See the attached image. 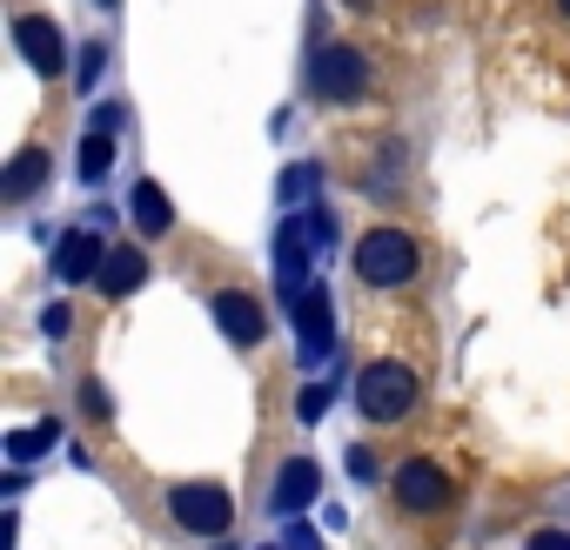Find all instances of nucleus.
Returning a JSON list of instances; mask_svg holds the SVG:
<instances>
[{
	"label": "nucleus",
	"instance_id": "1a4fd4ad",
	"mask_svg": "<svg viewBox=\"0 0 570 550\" xmlns=\"http://www.w3.org/2000/svg\"><path fill=\"white\" fill-rule=\"evenodd\" d=\"M101 262H108V242L88 222L55 242V275H61V283H101Z\"/></svg>",
	"mask_w": 570,
	"mask_h": 550
},
{
	"label": "nucleus",
	"instance_id": "0eeeda50",
	"mask_svg": "<svg viewBox=\"0 0 570 550\" xmlns=\"http://www.w3.org/2000/svg\"><path fill=\"white\" fill-rule=\"evenodd\" d=\"M330 350H336V303H330V289H309L296 303V363L316 370V363H330Z\"/></svg>",
	"mask_w": 570,
	"mask_h": 550
},
{
	"label": "nucleus",
	"instance_id": "9d476101",
	"mask_svg": "<svg viewBox=\"0 0 570 550\" xmlns=\"http://www.w3.org/2000/svg\"><path fill=\"white\" fill-rule=\"evenodd\" d=\"M14 48H21V61H28L35 75H61V68H68V35H61L48 14H21V21H14Z\"/></svg>",
	"mask_w": 570,
	"mask_h": 550
},
{
	"label": "nucleus",
	"instance_id": "9b49d317",
	"mask_svg": "<svg viewBox=\"0 0 570 550\" xmlns=\"http://www.w3.org/2000/svg\"><path fill=\"white\" fill-rule=\"evenodd\" d=\"M316 497H323V470H316L309 456H289V463L275 470V510H282V517H296V510H309Z\"/></svg>",
	"mask_w": 570,
	"mask_h": 550
},
{
	"label": "nucleus",
	"instance_id": "aec40b11",
	"mask_svg": "<svg viewBox=\"0 0 570 550\" xmlns=\"http://www.w3.org/2000/svg\"><path fill=\"white\" fill-rule=\"evenodd\" d=\"M101 61H108V48H101V41H95V48H81V61H75V81H81V88H95V81H101Z\"/></svg>",
	"mask_w": 570,
	"mask_h": 550
},
{
	"label": "nucleus",
	"instance_id": "6ab92c4d",
	"mask_svg": "<svg viewBox=\"0 0 570 550\" xmlns=\"http://www.w3.org/2000/svg\"><path fill=\"white\" fill-rule=\"evenodd\" d=\"M330 403H336V390H330V383H309V390L296 396V416H303V423H323Z\"/></svg>",
	"mask_w": 570,
	"mask_h": 550
},
{
	"label": "nucleus",
	"instance_id": "cd10ccee",
	"mask_svg": "<svg viewBox=\"0 0 570 550\" xmlns=\"http://www.w3.org/2000/svg\"><path fill=\"white\" fill-rule=\"evenodd\" d=\"M101 8H115V0H101Z\"/></svg>",
	"mask_w": 570,
	"mask_h": 550
},
{
	"label": "nucleus",
	"instance_id": "423d86ee",
	"mask_svg": "<svg viewBox=\"0 0 570 550\" xmlns=\"http://www.w3.org/2000/svg\"><path fill=\"white\" fill-rule=\"evenodd\" d=\"M390 490H396V510H410V517H436V510H450V503H456V490H450L443 463H430V456H410V463L390 477Z\"/></svg>",
	"mask_w": 570,
	"mask_h": 550
},
{
	"label": "nucleus",
	"instance_id": "f3484780",
	"mask_svg": "<svg viewBox=\"0 0 570 550\" xmlns=\"http://www.w3.org/2000/svg\"><path fill=\"white\" fill-rule=\"evenodd\" d=\"M296 222H303V235H309V248H316V255H330V248H336V215H330L323 202L296 208Z\"/></svg>",
	"mask_w": 570,
	"mask_h": 550
},
{
	"label": "nucleus",
	"instance_id": "7ed1b4c3",
	"mask_svg": "<svg viewBox=\"0 0 570 550\" xmlns=\"http://www.w3.org/2000/svg\"><path fill=\"white\" fill-rule=\"evenodd\" d=\"M168 517L188 530V537H222L235 523V497L222 483H175L168 490Z\"/></svg>",
	"mask_w": 570,
	"mask_h": 550
},
{
	"label": "nucleus",
	"instance_id": "c85d7f7f",
	"mask_svg": "<svg viewBox=\"0 0 570 550\" xmlns=\"http://www.w3.org/2000/svg\"><path fill=\"white\" fill-rule=\"evenodd\" d=\"M356 8H370V0H356Z\"/></svg>",
	"mask_w": 570,
	"mask_h": 550
},
{
	"label": "nucleus",
	"instance_id": "6e6552de",
	"mask_svg": "<svg viewBox=\"0 0 570 550\" xmlns=\"http://www.w3.org/2000/svg\"><path fill=\"white\" fill-rule=\"evenodd\" d=\"M208 316H215V330H222L235 350H255L262 330H268V316H262V303H255L248 289H215V296H208Z\"/></svg>",
	"mask_w": 570,
	"mask_h": 550
},
{
	"label": "nucleus",
	"instance_id": "20e7f679",
	"mask_svg": "<svg viewBox=\"0 0 570 550\" xmlns=\"http://www.w3.org/2000/svg\"><path fill=\"white\" fill-rule=\"evenodd\" d=\"M316 262H323V255L309 248V235H303V222H296V215H289V222H275V296L289 303V310L316 289V283H309Z\"/></svg>",
	"mask_w": 570,
	"mask_h": 550
},
{
	"label": "nucleus",
	"instance_id": "39448f33",
	"mask_svg": "<svg viewBox=\"0 0 570 550\" xmlns=\"http://www.w3.org/2000/svg\"><path fill=\"white\" fill-rule=\"evenodd\" d=\"M309 88H316L323 101H363V95H370V55L350 48V41H330V48L316 55V68H309Z\"/></svg>",
	"mask_w": 570,
	"mask_h": 550
},
{
	"label": "nucleus",
	"instance_id": "bb28decb",
	"mask_svg": "<svg viewBox=\"0 0 570 550\" xmlns=\"http://www.w3.org/2000/svg\"><path fill=\"white\" fill-rule=\"evenodd\" d=\"M557 8H563V14H570V0H557Z\"/></svg>",
	"mask_w": 570,
	"mask_h": 550
},
{
	"label": "nucleus",
	"instance_id": "dca6fc26",
	"mask_svg": "<svg viewBox=\"0 0 570 550\" xmlns=\"http://www.w3.org/2000/svg\"><path fill=\"white\" fill-rule=\"evenodd\" d=\"M55 436H61V423H28V430L8 436V456H14V463H35L41 450H55Z\"/></svg>",
	"mask_w": 570,
	"mask_h": 550
},
{
	"label": "nucleus",
	"instance_id": "a878e982",
	"mask_svg": "<svg viewBox=\"0 0 570 550\" xmlns=\"http://www.w3.org/2000/svg\"><path fill=\"white\" fill-rule=\"evenodd\" d=\"M121 115H128V108H121V101H108V108H95V128H101V135H115V128H121Z\"/></svg>",
	"mask_w": 570,
	"mask_h": 550
},
{
	"label": "nucleus",
	"instance_id": "b1692460",
	"mask_svg": "<svg viewBox=\"0 0 570 550\" xmlns=\"http://www.w3.org/2000/svg\"><path fill=\"white\" fill-rule=\"evenodd\" d=\"M350 477H356V483H370V477H376V456H370V450H363V443H356V450H350Z\"/></svg>",
	"mask_w": 570,
	"mask_h": 550
},
{
	"label": "nucleus",
	"instance_id": "412c9836",
	"mask_svg": "<svg viewBox=\"0 0 570 550\" xmlns=\"http://www.w3.org/2000/svg\"><path fill=\"white\" fill-rule=\"evenodd\" d=\"M68 330H75V310H68V303H48V310H41V336H55V343H61Z\"/></svg>",
	"mask_w": 570,
	"mask_h": 550
},
{
	"label": "nucleus",
	"instance_id": "5701e85b",
	"mask_svg": "<svg viewBox=\"0 0 570 550\" xmlns=\"http://www.w3.org/2000/svg\"><path fill=\"white\" fill-rule=\"evenodd\" d=\"M282 550H323V537L309 523H289V530H282Z\"/></svg>",
	"mask_w": 570,
	"mask_h": 550
},
{
	"label": "nucleus",
	"instance_id": "4be33fe9",
	"mask_svg": "<svg viewBox=\"0 0 570 550\" xmlns=\"http://www.w3.org/2000/svg\"><path fill=\"white\" fill-rule=\"evenodd\" d=\"M81 410H88V416H95V423H101V416H108V410H115V403H108V390H101V383H95V376H88V383H81Z\"/></svg>",
	"mask_w": 570,
	"mask_h": 550
},
{
	"label": "nucleus",
	"instance_id": "ddd939ff",
	"mask_svg": "<svg viewBox=\"0 0 570 550\" xmlns=\"http://www.w3.org/2000/svg\"><path fill=\"white\" fill-rule=\"evenodd\" d=\"M128 215H135V228H141L148 242L175 228V202L161 195V181H135V195H128Z\"/></svg>",
	"mask_w": 570,
	"mask_h": 550
},
{
	"label": "nucleus",
	"instance_id": "c756f323",
	"mask_svg": "<svg viewBox=\"0 0 570 550\" xmlns=\"http://www.w3.org/2000/svg\"><path fill=\"white\" fill-rule=\"evenodd\" d=\"M268 550H275V543H268Z\"/></svg>",
	"mask_w": 570,
	"mask_h": 550
},
{
	"label": "nucleus",
	"instance_id": "2eb2a0df",
	"mask_svg": "<svg viewBox=\"0 0 570 550\" xmlns=\"http://www.w3.org/2000/svg\"><path fill=\"white\" fill-rule=\"evenodd\" d=\"M275 195H282V208H309V202L323 195V168L289 161V168H282V181H275Z\"/></svg>",
	"mask_w": 570,
	"mask_h": 550
},
{
	"label": "nucleus",
	"instance_id": "a211bd4d",
	"mask_svg": "<svg viewBox=\"0 0 570 550\" xmlns=\"http://www.w3.org/2000/svg\"><path fill=\"white\" fill-rule=\"evenodd\" d=\"M108 168H115V135H101V128H95V135L81 141V181H101Z\"/></svg>",
	"mask_w": 570,
	"mask_h": 550
},
{
	"label": "nucleus",
	"instance_id": "393cba45",
	"mask_svg": "<svg viewBox=\"0 0 570 550\" xmlns=\"http://www.w3.org/2000/svg\"><path fill=\"white\" fill-rule=\"evenodd\" d=\"M523 550H570V530H537Z\"/></svg>",
	"mask_w": 570,
	"mask_h": 550
},
{
	"label": "nucleus",
	"instance_id": "f03ea898",
	"mask_svg": "<svg viewBox=\"0 0 570 550\" xmlns=\"http://www.w3.org/2000/svg\"><path fill=\"white\" fill-rule=\"evenodd\" d=\"M356 410L370 423H403L416 410V370L410 363H370L356 376Z\"/></svg>",
	"mask_w": 570,
	"mask_h": 550
},
{
	"label": "nucleus",
	"instance_id": "4468645a",
	"mask_svg": "<svg viewBox=\"0 0 570 550\" xmlns=\"http://www.w3.org/2000/svg\"><path fill=\"white\" fill-rule=\"evenodd\" d=\"M41 181H48V148H21L8 161V175H0V202H28Z\"/></svg>",
	"mask_w": 570,
	"mask_h": 550
},
{
	"label": "nucleus",
	"instance_id": "f257e3e1",
	"mask_svg": "<svg viewBox=\"0 0 570 550\" xmlns=\"http://www.w3.org/2000/svg\"><path fill=\"white\" fill-rule=\"evenodd\" d=\"M350 262H356V275H363V283L370 289H403L410 283V275L423 268V248H416V235L410 228H370L356 248H350Z\"/></svg>",
	"mask_w": 570,
	"mask_h": 550
},
{
	"label": "nucleus",
	"instance_id": "f8f14e48",
	"mask_svg": "<svg viewBox=\"0 0 570 550\" xmlns=\"http://www.w3.org/2000/svg\"><path fill=\"white\" fill-rule=\"evenodd\" d=\"M148 283V255L141 248H108V262H101V296H135Z\"/></svg>",
	"mask_w": 570,
	"mask_h": 550
}]
</instances>
